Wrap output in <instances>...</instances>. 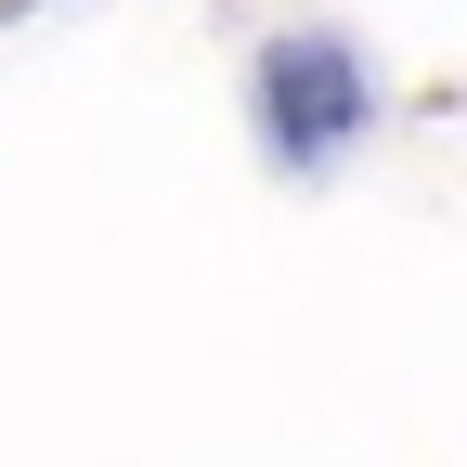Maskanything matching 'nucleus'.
<instances>
[{
	"label": "nucleus",
	"instance_id": "f257e3e1",
	"mask_svg": "<svg viewBox=\"0 0 467 467\" xmlns=\"http://www.w3.org/2000/svg\"><path fill=\"white\" fill-rule=\"evenodd\" d=\"M260 91H273V143L285 156H325L350 117H364V66H350L337 39H285L273 66H260Z\"/></svg>",
	"mask_w": 467,
	"mask_h": 467
}]
</instances>
